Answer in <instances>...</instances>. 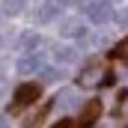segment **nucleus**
<instances>
[{
    "label": "nucleus",
    "instance_id": "1",
    "mask_svg": "<svg viewBox=\"0 0 128 128\" xmlns=\"http://www.w3.org/2000/svg\"><path fill=\"white\" fill-rule=\"evenodd\" d=\"M104 78H107V68L101 63H90L80 68V74H78V86L80 90H96V86H101L104 84Z\"/></svg>",
    "mask_w": 128,
    "mask_h": 128
},
{
    "label": "nucleus",
    "instance_id": "2",
    "mask_svg": "<svg viewBox=\"0 0 128 128\" xmlns=\"http://www.w3.org/2000/svg\"><path fill=\"white\" fill-rule=\"evenodd\" d=\"M80 9L90 15L92 24H107L113 18V9H110L107 0H80Z\"/></svg>",
    "mask_w": 128,
    "mask_h": 128
},
{
    "label": "nucleus",
    "instance_id": "3",
    "mask_svg": "<svg viewBox=\"0 0 128 128\" xmlns=\"http://www.w3.org/2000/svg\"><path fill=\"white\" fill-rule=\"evenodd\" d=\"M36 98H39V86H36V84H21V86L15 90V101H12V110L30 107V104H36Z\"/></svg>",
    "mask_w": 128,
    "mask_h": 128
},
{
    "label": "nucleus",
    "instance_id": "4",
    "mask_svg": "<svg viewBox=\"0 0 128 128\" xmlns=\"http://www.w3.org/2000/svg\"><path fill=\"white\" fill-rule=\"evenodd\" d=\"M18 74H42V68H45V60H42V54H27V57H21L18 60Z\"/></svg>",
    "mask_w": 128,
    "mask_h": 128
},
{
    "label": "nucleus",
    "instance_id": "5",
    "mask_svg": "<svg viewBox=\"0 0 128 128\" xmlns=\"http://www.w3.org/2000/svg\"><path fill=\"white\" fill-rule=\"evenodd\" d=\"M101 113V101H90L80 107V116H78V128H92V122L98 119Z\"/></svg>",
    "mask_w": 128,
    "mask_h": 128
},
{
    "label": "nucleus",
    "instance_id": "6",
    "mask_svg": "<svg viewBox=\"0 0 128 128\" xmlns=\"http://www.w3.org/2000/svg\"><path fill=\"white\" fill-rule=\"evenodd\" d=\"M60 33L68 39H80V36H86V27L78 18H66V21H60Z\"/></svg>",
    "mask_w": 128,
    "mask_h": 128
},
{
    "label": "nucleus",
    "instance_id": "7",
    "mask_svg": "<svg viewBox=\"0 0 128 128\" xmlns=\"http://www.w3.org/2000/svg\"><path fill=\"white\" fill-rule=\"evenodd\" d=\"M54 104L60 107V110H72V107H80V98L74 90H60L57 98H54Z\"/></svg>",
    "mask_w": 128,
    "mask_h": 128
},
{
    "label": "nucleus",
    "instance_id": "8",
    "mask_svg": "<svg viewBox=\"0 0 128 128\" xmlns=\"http://www.w3.org/2000/svg\"><path fill=\"white\" fill-rule=\"evenodd\" d=\"M39 45H42V36H39V33H33V30L21 33V39H18V51H24V57H27V54H33Z\"/></svg>",
    "mask_w": 128,
    "mask_h": 128
},
{
    "label": "nucleus",
    "instance_id": "9",
    "mask_svg": "<svg viewBox=\"0 0 128 128\" xmlns=\"http://www.w3.org/2000/svg\"><path fill=\"white\" fill-rule=\"evenodd\" d=\"M57 9H60V6H57L54 0H45V3H39V9H36V21H39V24H48V21H54V18H57Z\"/></svg>",
    "mask_w": 128,
    "mask_h": 128
},
{
    "label": "nucleus",
    "instance_id": "10",
    "mask_svg": "<svg viewBox=\"0 0 128 128\" xmlns=\"http://www.w3.org/2000/svg\"><path fill=\"white\" fill-rule=\"evenodd\" d=\"M54 60L57 63H74L78 60V51L72 45H60V48H54Z\"/></svg>",
    "mask_w": 128,
    "mask_h": 128
},
{
    "label": "nucleus",
    "instance_id": "11",
    "mask_svg": "<svg viewBox=\"0 0 128 128\" xmlns=\"http://www.w3.org/2000/svg\"><path fill=\"white\" fill-rule=\"evenodd\" d=\"M27 9V0H3V12L6 15H18Z\"/></svg>",
    "mask_w": 128,
    "mask_h": 128
},
{
    "label": "nucleus",
    "instance_id": "12",
    "mask_svg": "<svg viewBox=\"0 0 128 128\" xmlns=\"http://www.w3.org/2000/svg\"><path fill=\"white\" fill-rule=\"evenodd\" d=\"M60 78H63V72H60V68H48V66L42 68V80H45V84H51V80H60Z\"/></svg>",
    "mask_w": 128,
    "mask_h": 128
},
{
    "label": "nucleus",
    "instance_id": "13",
    "mask_svg": "<svg viewBox=\"0 0 128 128\" xmlns=\"http://www.w3.org/2000/svg\"><path fill=\"white\" fill-rule=\"evenodd\" d=\"M116 57H119V60H128V39L116 45Z\"/></svg>",
    "mask_w": 128,
    "mask_h": 128
},
{
    "label": "nucleus",
    "instance_id": "14",
    "mask_svg": "<svg viewBox=\"0 0 128 128\" xmlns=\"http://www.w3.org/2000/svg\"><path fill=\"white\" fill-rule=\"evenodd\" d=\"M113 18H116V21H119V24H128V9H122V12H116V15H113Z\"/></svg>",
    "mask_w": 128,
    "mask_h": 128
},
{
    "label": "nucleus",
    "instance_id": "15",
    "mask_svg": "<svg viewBox=\"0 0 128 128\" xmlns=\"http://www.w3.org/2000/svg\"><path fill=\"white\" fill-rule=\"evenodd\" d=\"M54 3H57V6H74L78 0H54Z\"/></svg>",
    "mask_w": 128,
    "mask_h": 128
},
{
    "label": "nucleus",
    "instance_id": "16",
    "mask_svg": "<svg viewBox=\"0 0 128 128\" xmlns=\"http://www.w3.org/2000/svg\"><path fill=\"white\" fill-rule=\"evenodd\" d=\"M54 128H72V125H68V119H63V122H57Z\"/></svg>",
    "mask_w": 128,
    "mask_h": 128
},
{
    "label": "nucleus",
    "instance_id": "17",
    "mask_svg": "<svg viewBox=\"0 0 128 128\" xmlns=\"http://www.w3.org/2000/svg\"><path fill=\"white\" fill-rule=\"evenodd\" d=\"M0 128H9V122H6V119H0Z\"/></svg>",
    "mask_w": 128,
    "mask_h": 128
},
{
    "label": "nucleus",
    "instance_id": "18",
    "mask_svg": "<svg viewBox=\"0 0 128 128\" xmlns=\"http://www.w3.org/2000/svg\"><path fill=\"white\" fill-rule=\"evenodd\" d=\"M0 48H3V39H0Z\"/></svg>",
    "mask_w": 128,
    "mask_h": 128
}]
</instances>
